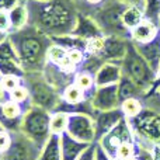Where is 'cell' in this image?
Wrapping results in <instances>:
<instances>
[{"mask_svg":"<svg viewBox=\"0 0 160 160\" xmlns=\"http://www.w3.org/2000/svg\"><path fill=\"white\" fill-rule=\"evenodd\" d=\"M136 145L146 149L160 146V91H150L143 98V108L133 118H127Z\"/></svg>","mask_w":160,"mask_h":160,"instance_id":"cell-3","label":"cell"},{"mask_svg":"<svg viewBox=\"0 0 160 160\" xmlns=\"http://www.w3.org/2000/svg\"><path fill=\"white\" fill-rule=\"evenodd\" d=\"M61 96H62V101L69 105H79L88 100L87 94L82 88H79L75 83H70L69 86H66Z\"/></svg>","mask_w":160,"mask_h":160,"instance_id":"cell-22","label":"cell"},{"mask_svg":"<svg viewBox=\"0 0 160 160\" xmlns=\"http://www.w3.org/2000/svg\"><path fill=\"white\" fill-rule=\"evenodd\" d=\"M129 160H139L138 158H136V156H135V158H132V159H129Z\"/></svg>","mask_w":160,"mask_h":160,"instance_id":"cell-47","label":"cell"},{"mask_svg":"<svg viewBox=\"0 0 160 160\" xmlns=\"http://www.w3.org/2000/svg\"><path fill=\"white\" fill-rule=\"evenodd\" d=\"M88 146H90L88 143H83V142L76 141L75 138H72L66 131H65L63 133H61L62 160H78L79 156L82 155Z\"/></svg>","mask_w":160,"mask_h":160,"instance_id":"cell-17","label":"cell"},{"mask_svg":"<svg viewBox=\"0 0 160 160\" xmlns=\"http://www.w3.org/2000/svg\"><path fill=\"white\" fill-rule=\"evenodd\" d=\"M94 158H96V143L90 145V146L79 156L78 160H94Z\"/></svg>","mask_w":160,"mask_h":160,"instance_id":"cell-38","label":"cell"},{"mask_svg":"<svg viewBox=\"0 0 160 160\" xmlns=\"http://www.w3.org/2000/svg\"><path fill=\"white\" fill-rule=\"evenodd\" d=\"M143 13L145 18L150 20L160 27V0H145Z\"/></svg>","mask_w":160,"mask_h":160,"instance_id":"cell-31","label":"cell"},{"mask_svg":"<svg viewBox=\"0 0 160 160\" xmlns=\"http://www.w3.org/2000/svg\"><path fill=\"white\" fill-rule=\"evenodd\" d=\"M0 159H3V153H0Z\"/></svg>","mask_w":160,"mask_h":160,"instance_id":"cell-48","label":"cell"},{"mask_svg":"<svg viewBox=\"0 0 160 160\" xmlns=\"http://www.w3.org/2000/svg\"><path fill=\"white\" fill-rule=\"evenodd\" d=\"M0 61H17L20 62L17 52L14 49L13 44H11L10 38H7L6 41H3L0 44ZM21 65V63H20Z\"/></svg>","mask_w":160,"mask_h":160,"instance_id":"cell-33","label":"cell"},{"mask_svg":"<svg viewBox=\"0 0 160 160\" xmlns=\"http://www.w3.org/2000/svg\"><path fill=\"white\" fill-rule=\"evenodd\" d=\"M136 149H138V146H136L135 139H133V141H127L117 148L114 159L129 160V159H132L136 156Z\"/></svg>","mask_w":160,"mask_h":160,"instance_id":"cell-30","label":"cell"},{"mask_svg":"<svg viewBox=\"0 0 160 160\" xmlns=\"http://www.w3.org/2000/svg\"><path fill=\"white\" fill-rule=\"evenodd\" d=\"M66 132L76 141L83 143H96V121L94 117L86 112L69 114Z\"/></svg>","mask_w":160,"mask_h":160,"instance_id":"cell-9","label":"cell"},{"mask_svg":"<svg viewBox=\"0 0 160 160\" xmlns=\"http://www.w3.org/2000/svg\"><path fill=\"white\" fill-rule=\"evenodd\" d=\"M143 18H145L143 8L139 7V6H127V8L122 13V22H124L125 28L128 31H131L133 27H136Z\"/></svg>","mask_w":160,"mask_h":160,"instance_id":"cell-23","label":"cell"},{"mask_svg":"<svg viewBox=\"0 0 160 160\" xmlns=\"http://www.w3.org/2000/svg\"><path fill=\"white\" fill-rule=\"evenodd\" d=\"M73 83H75L79 88H82V90L87 94L88 98H90L91 93H93L94 88H96L94 75H93V73H90V72H87V70L79 69L78 72H76L75 78H73Z\"/></svg>","mask_w":160,"mask_h":160,"instance_id":"cell-24","label":"cell"},{"mask_svg":"<svg viewBox=\"0 0 160 160\" xmlns=\"http://www.w3.org/2000/svg\"><path fill=\"white\" fill-rule=\"evenodd\" d=\"M90 104L96 114L98 111H110L117 110L121 105L118 97V84H110V86H101L96 87L90 96Z\"/></svg>","mask_w":160,"mask_h":160,"instance_id":"cell-10","label":"cell"},{"mask_svg":"<svg viewBox=\"0 0 160 160\" xmlns=\"http://www.w3.org/2000/svg\"><path fill=\"white\" fill-rule=\"evenodd\" d=\"M28 25H32L51 38L72 35L79 21V8L70 0L39 3L27 0Z\"/></svg>","mask_w":160,"mask_h":160,"instance_id":"cell-1","label":"cell"},{"mask_svg":"<svg viewBox=\"0 0 160 160\" xmlns=\"http://www.w3.org/2000/svg\"><path fill=\"white\" fill-rule=\"evenodd\" d=\"M38 160H62L61 152V135L51 133L48 141L42 146L41 156Z\"/></svg>","mask_w":160,"mask_h":160,"instance_id":"cell-20","label":"cell"},{"mask_svg":"<svg viewBox=\"0 0 160 160\" xmlns=\"http://www.w3.org/2000/svg\"><path fill=\"white\" fill-rule=\"evenodd\" d=\"M105 0H84V3H83V7H87V11H84L83 14H87V13H90L93 8H96V7H98V6H101L102 3H104Z\"/></svg>","mask_w":160,"mask_h":160,"instance_id":"cell-41","label":"cell"},{"mask_svg":"<svg viewBox=\"0 0 160 160\" xmlns=\"http://www.w3.org/2000/svg\"><path fill=\"white\" fill-rule=\"evenodd\" d=\"M127 141H133V133L129 127L128 119L124 118L118 125H115L107 135L102 136V138L100 139V142H97V143L101 145L105 152L114 158L117 148Z\"/></svg>","mask_w":160,"mask_h":160,"instance_id":"cell-11","label":"cell"},{"mask_svg":"<svg viewBox=\"0 0 160 160\" xmlns=\"http://www.w3.org/2000/svg\"><path fill=\"white\" fill-rule=\"evenodd\" d=\"M124 118H125V115L121 111V108L110 110V111H98L94 115V121H96V143L100 142V139L102 136L107 135Z\"/></svg>","mask_w":160,"mask_h":160,"instance_id":"cell-14","label":"cell"},{"mask_svg":"<svg viewBox=\"0 0 160 160\" xmlns=\"http://www.w3.org/2000/svg\"><path fill=\"white\" fill-rule=\"evenodd\" d=\"M0 31L10 34L11 31V22H10V14L8 10H0Z\"/></svg>","mask_w":160,"mask_h":160,"instance_id":"cell-37","label":"cell"},{"mask_svg":"<svg viewBox=\"0 0 160 160\" xmlns=\"http://www.w3.org/2000/svg\"><path fill=\"white\" fill-rule=\"evenodd\" d=\"M0 160H3V159H0Z\"/></svg>","mask_w":160,"mask_h":160,"instance_id":"cell-50","label":"cell"},{"mask_svg":"<svg viewBox=\"0 0 160 160\" xmlns=\"http://www.w3.org/2000/svg\"><path fill=\"white\" fill-rule=\"evenodd\" d=\"M128 42H129V38L107 35L104 39V47H102L98 58L102 62H118V63H121V61L127 53Z\"/></svg>","mask_w":160,"mask_h":160,"instance_id":"cell-13","label":"cell"},{"mask_svg":"<svg viewBox=\"0 0 160 160\" xmlns=\"http://www.w3.org/2000/svg\"><path fill=\"white\" fill-rule=\"evenodd\" d=\"M25 72L17 61H0V78L2 76H18L24 78Z\"/></svg>","mask_w":160,"mask_h":160,"instance_id":"cell-28","label":"cell"},{"mask_svg":"<svg viewBox=\"0 0 160 160\" xmlns=\"http://www.w3.org/2000/svg\"><path fill=\"white\" fill-rule=\"evenodd\" d=\"M51 112L41 107L31 104L25 110L24 115L21 118L20 131L27 138H30L34 143H37L39 148L45 145L48 138L51 136Z\"/></svg>","mask_w":160,"mask_h":160,"instance_id":"cell-7","label":"cell"},{"mask_svg":"<svg viewBox=\"0 0 160 160\" xmlns=\"http://www.w3.org/2000/svg\"><path fill=\"white\" fill-rule=\"evenodd\" d=\"M135 47L139 51V53L145 58V61L150 65V68L159 76V73H160V34L153 41L146 42V44H135Z\"/></svg>","mask_w":160,"mask_h":160,"instance_id":"cell-18","label":"cell"},{"mask_svg":"<svg viewBox=\"0 0 160 160\" xmlns=\"http://www.w3.org/2000/svg\"><path fill=\"white\" fill-rule=\"evenodd\" d=\"M11 44L17 52L21 68L25 73L42 72L47 65V52L52 38L45 35L32 25H25L8 34Z\"/></svg>","mask_w":160,"mask_h":160,"instance_id":"cell-2","label":"cell"},{"mask_svg":"<svg viewBox=\"0 0 160 160\" xmlns=\"http://www.w3.org/2000/svg\"><path fill=\"white\" fill-rule=\"evenodd\" d=\"M70 2H73L76 6H78V8H79V11H80V8H82V6H83V3H84V0H70Z\"/></svg>","mask_w":160,"mask_h":160,"instance_id":"cell-44","label":"cell"},{"mask_svg":"<svg viewBox=\"0 0 160 160\" xmlns=\"http://www.w3.org/2000/svg\"><path fill=\"white\" fill-rule=\"evenodd\" d=\"M4 96H6V94L4 93H3V90H2V87H0V102H2V101H4Z\"/></svg>","mask_w":160,"mask_h":160,"instance_id":"cell-45","label":"cell"},{"mask_svg":"<svg viewBox=\"0 0 160 160\" xmlns=\"http://www.w3.org/2000/svg\"><path fill=\"white\" fill-rule=\"evenodd\" d=\"M11 133V145L7 152L3 155V160H38L42 148L34 143L21 131H14Z\"/></svg>","mask_w":160,"mask_h":160,"instance_id":"cell-8","label":"cell"},{"mask_svg":"<svg viewBox=\"0 0 160 160\" xmlns=\"http://www.w3.org/2000/svg\"><path fill=\"white\" fill-rule=\"evenodd\" d=\"M22 83V78L18 76H2L0 78V87H2L3 93L7 96L10 91H13L16 87H18Z\"/></svg>","mask_w":160,"mask_h":160,"instance_id":"cell-34","label":"cell"},{"mask_svg":"<svg viewBox=\"0 0 160 160\" xmlns=\"http://www.w3.org/2000/svg\"><path fill=\"white\" fill-rule=\"evenodd\" d=\"M122 76L131 79L135 84H138L146 94L153 91V87L158 84V73L150 68V65L145 61V58L136 49L135 44L129 39L124 59L121 61Z\"/></svg>","mask_w":160,"mask_h":160,"instance_id":"cell-4","label":"cell"},{"mask_svg":"<svg viewBox=\"0 0 160 160\" xmlns=\"http://www.w3.org/2000/svg\"><path fill=\"white\" fill-rule=\"evenodd\" d=\"M160 27L153 21L148 18H143L136 27H133L129 31V39L133 44H146L159 37Z\"/></svg>","mask_w":160,"mask_h":160,"instance_id":"cell-16","label":"cell"},{"mask_svg":"<svg viewBox=\"0 0 160 160\" xmlns=\"http://www.w3.org/2000/svg\"><path fill=\"white\" fill-rule=\"evenodd\" d=\"M32 2H39V3H49L52 0H32Z\"/></svg>","mask_w":160,"mask_h":160,"instance_id":"cell-46","label":"cell"},{"mask_svg":"<svg viewBox=\"0 0 160 160\" xmlns=\"http://www.w3.org/2000/svg\"><path fill=\"white\" fill-rule=\"evenodd\" d=\"M22 2H27V0H0V10H11L14 6Z\"/></svg>","mask_w":160,"mask_h":160,"instance_id":"cell-40","label":"cell"},{"mask_svg":"<svg viewBox=\"0 0 160 160\" xmlns=\"http://www.w3.org/2000/svg\"><path fill=\"white\" fill-rule=\"evenodd\" d=\"M68 55V49L61 44H56V42L52 41L51 47L48 48V52H47V61L49 63L53 65H59Z\"/></svg>","mask_w":160,"mask_h":160,"instance_id":"cell-29","label":"cell"},{"mask_svg":"<svg viewBox=\"0 0 160 160\" xmlns=\"http://www.w3.org/2000/svg\"><path fill=\"white\" fill-rule=\"evenodd\" d=\"M118 97H119V101L122 102L124 100H128V98H145L146 93L138 84H135L131 79L122 76L118 83Z\"/></svg>","mask_w":160,"mask_h":160,"instance_id":"cell-19","label":"cell"},{"mask_svg":"<svg viewBox=\"0 0 160 160\" xmlns=\"http://www.w3.org/2000/svg\"><path fill=\"white\" fill-rule=\"evenodd\" d=\"M122 78L121 63L118 62H104L94 73V83L96 87L110 84H118Z\"/></svg>","mask_w":160,"mask_h":160,"instance_id":"cell-15","label":"cell"},{"mask_svg":"<svg viewBox=\"0 0 160 160\" xmlns=\"http://www.w3.org/2000/svg\"><path fill=\"white\" fill-rule=\"evenodd\" d=\"M86 56H87V53L83 49H80V48H70V49H68V58L78 68L83 65V62L86 61Z\"/></svg>","mask_w":160,"mask_h":160,"instance_id":"cell-35","label":"cell"},{"mask_svg":"<svg viewBox=\"0 0 160 160\" xmlns=\"http://www.w3.org/2000/svg\"><path fill=\"white\" fill-rule=\"evenodd\" d=\"M127 8V4L118 0H105L101 6L93 8L87 16H90L97 24L98 30L104 37L117 35L129 38V31L122 22V13Z\"/></svg>","mask_w":160,"mask_h":160,"instance_id":"cell-5","label":"cell"},{"mask_svg":"<svg viewBox=\"0 0 160 160\" xmlns=\"http://www.w3.org/2000/svg\"><path fill=\"white\" fill-rule=\"evenodd\" d=\"M121 111L124 112L125 118H133L143 108V98H128L124 100L119 105Z\"/></svg>","mask_w":160,"mask_h":160,"instance_id":"cell-26","label":"cell"},{"mask_svg":"<svg viewBox=\"0 0 160 160\" xmlns=\"http://www.w3.org/2000/svg\"><path fill=\"white\" fill-rule=\"evenodd\" d=\"M0 131H3V127H2V125H0Z\"/></svg>","mask_w":160,"mask_h":160,"instance_id":"cell-49","label":"cell"},{"mask_svg":"<svg viewBox=\"0 0 160 160\" xmlns=\"http://www.w3.org/2000/svg\"><path fill=\"white\" fill-rule=\"evenodd\" d=\"M25 110L27 108H24L21 104L8 98L0 102V125L3 127V129L8 131V132L20 131L21 118Z\"/></svg>","mask_w":160,"mask_h":160,"instance_id":"cell-12","label":"cell"},{"mask_svg":"<svg viewBox=\"0 0 160 160\" xmlns=\"http://www.w3.org/2000/svg\"><path fill=\"white\" fill-rule=\"evenodd\" d=\"M7 98L13 100V101L18 102V104H21L24 108H28L31 105L30 90H28V87L24 84V83H21V84H20L18 87L14 88L13 91H10V93L7 94Z\"/></svg>","mask_w":160,"mask_h":160,"instance_id":"cell-27","label":"cell"},{"mask_svg":"<svg viewBox=\"0 0 160 160\" xmlns=\"http://www.w3.org/2000/svg\"><path fill=\"white\" fill-rule=\"evenodd\" d=\"M104 39H105V37L102 35V34L87 38L84 42V52L87 53V55L98 56L102 47H104Z\"/></svg>","mask_w":160,"mask_h":160,"instance_id":"cell-32","label":"cell"},{"mask_svg":"<svg viewBox=\"0 0 160 160\" xmlns=\"http://www.w3.org/2000/svg\"><path fill=\"white\" fill-rule=\"evenodd\" d=\"M7 38H8V32H4V31H0V44H2L3 41H6Z\"/></svg>","mask_w":160,"mask_h":160,"instance_id":"cell-43","label":"cell"},{"mask_svg":"<svg viewBox=\"0 0 160 160\" xmlns=\"http://www.w3.org/2000/svg\"><path fill=\"white\" fill-rule=\"evenodd\" d=\"M22 83L30 90L31 104L41 107L44 110L53 112L58 110L62 102V96L47 79L44 73H25L22 78Z\"/></svg>","mask_w":160,"mask_h":160,"instance_id":"cell-6","label":"cell"},{"mask_svg":"<svg viewBox=\"0 0 160 160\" xmlns=\"http://www.w3.org/2000/svg\"><path fill=\"white\" fill-rule=\"evenodd\" d=\"M11 145V133L8 131H0V153L4 155Z\"/></svg>","mask_w":160,"mask_h":160,"instance_id":"cell-36","label":"cell"},{"mask_svg":"<svg viewBox=\"0 0 160 160\" xmlns=\"http://www.w3.org/2000/svg\"><path fill=\"white\" fill-rule=\"evenodd\" d=\"M118 2L124 3V4H127V6H139V7L143 8L145 0H118Z\"/></svg>","mask_w":160,"mask_h":160,"instance_id":"cell-42","label":"cell"},{"mask_svg":"<svg viewBox=\"0 0 160 160\" xmlns=\"http://www.w3.org/2000/svg\"><path fill=\"white\" fill-rule=\"evenodd\" d=\"M94 160H114V158L108 155L100 143H96V158H94Z\"/></svg>","mask_w":160,"mask_h":160,"instance_id":"cell-39","label":"cell"},{"mask_svg":"<svg viewBox=\"0 0 160 160\" xmlns=\"http://www.w3.org/2000/svg\"><path fill=\"white\" fill-rule=\"evenodd\" d=\"M10 14V22H11V31L20 30V28L28 25V8L27 2H22L20 4L14 6L11 10H8ZM10 31V32H11Z\"/></svg>","mask_w":160,"mask_h":160,"instance_id":"cell-21","label":"cell"},{"mask_svg":"<svg viewBox=\"0 0 160 160\" xmlns=\"http://www.w3.org/2000/svg\"><path fill=\"white\" fill-rule=\"evenodd\" d=\"M68 121H69V114L65 111H53L51 112V133L55 135H61L66 131L68 128Z\"/></svg>","mask_w":160,"mask_h":160,"instance_id":"cell-25","label":"cell"}]
</instances>
